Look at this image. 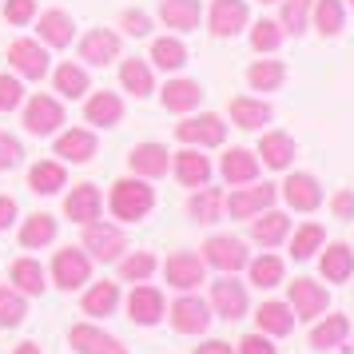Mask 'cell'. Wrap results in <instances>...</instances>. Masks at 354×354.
Returning a JSON list of instances; mask_svg holds the SVG:
<instances>
[{
    "label": "cell",
    "instance_id": "obj_1",
    "mask_svg": "<svg viewBox=\"0 0 354 354\" xmlns=\"http://www.w3.org/2000/svg\"><path fill=\"white\" fill-rule=\"evenodd\" d=\"M151 207H156V192H151L140 176L136 179H115L112 183V215L115 219L136 223V219H144Z\"/></svg>",
    "mask_w": 354,
    "mask_h": 354
},
{
    "label": "cell",
    "instance_id": "obj_2",
    "mask_svg": "<svg viewBox=\"0 0 354 354\" xmlns=\"http://www.w3.org/2000/svg\"><path fill=\"white\" fill-rule=\"evenodd\" d=\"M84 251L100 263H115V259L128 251V239L120 227H108V223H84Z\"/></svg>",
    "mask_w": 354,
    "mask_h": 354
},
{
    "label": "cell",
    "instance_id": "obj_3",
    "mask_svg": "<svg viewBox=\"0 0 354 354\" xmlns=\"http://www.w3.org/2000/svg\"><path fill=\"white\" fill-rule=\"evenodd\" d=\"M203 263L219 267L223 274H235V271H243V267L251 263V255H247L243 239H231V235H211V239L203 243Z\"/></svg>",
    "mask_w": 354,
    "mask_h": 354
},
{
    "label": "cell",
    "instance_id": "obj_4",
    "mask_svg": "<svg viewBox=\"0 0 354 354\" xmlns=\"http://www.w3.org/2000/svg\"><path fill=\"white\" fill-rule=\"evenodd\" d=\"M176 136L183 140V144H199V147H219L227 136V124L219 120L215 112H203V115H192V120H183V124H176Z\"/></svg>",
    "mask_w": 354,
    "mask_h": 354
},
{
    "label": "cell",
    "instance_id": "obj_5",
    "mask_svg": "<svg viewBox=\"0 0 354 354\" xmlns=\"http://www.w3.org/2000/svg\"><path fill=\"white\" fill-rule=\"evenodd\" d=\"M88 274H92V259L76 251V247H64V251H56L52 259V279H56V287L64 290H76L88 283Z\"/></svg>",
    "mask_w": 354,
    "mask_h": 354
},
{
    "label": "cell",
    "instance_id": "obj_6",
    "mask_svg": "<svg viewBox=\"0 0 354 354\" xmlns=\"http://www.w3.org/2000/svg\"><path fill=\"white\" fill-rule=\"evenodd\" d=\"M203 259L192 255V251H176V255H167V263H163V279H167V287L176 290H195L199 283H203Z\"/></svg>",
    "mask_w": 354,
    "mask_h": 354
},
{
    "label": "cell",
    "instance_id": "obj_7",
    "mask_svg": "<svg viewBox=\"0 0 354 354\" xmlns=\"http://www.w3.org/2000/svg\"><path fill=\"white\" fill-rule=\"evenodd\" d=\"M60 124H64V108H60V100L32 96L28 104H24V128L32 131V136H52Z\"/></svg>",
    "mask_w": 354,
    "mask_h": 354
},
{
    "label": "cell",
    "instance_id": "obj_8",
    "mask_svg": "<svg viewBox=\"0 0 354 354\" xmlns=\"http://www.w3.org/2000/svg\"><path fill=\"white\" fill-rule=\"evenodd\" d=\"M171 326H176L179 335H203L211 326V310L203 299H195V295H183L171 303Z\"/></svg>",
    "mask_w": 354,
    "mask_h": 354
},
{
    "label": "cell",
    "instance_id": "obj_9",
    "mask_svg": "<svg viewBox=\"0 0 354 354\" xmlns=\"http://www.w3.org/2000/svg\"><path fill=\"white\" fill-rule=\"evenodd\" d=\"M8 64L17 68L20 76H28V80H44L48 76V52L36 40H12L8 44Z\"/></svg>",
    "mask_w": 354,
    "mask_h": 354
},
{
    "label": "cell",
    "instance_id": "obj_10",
    "mask_svg": "<svg viewBox=\"0 0 354 354\" xmlns=\"http://www.w3.org/2000/svg\"><path fill=\"white\" fill-rule=\"evenodd\" d=\"M290 290V310H295V319H319L322 310H326V290L319 283H310V279H295L287 283Z\"/></svg>",
    "mask_w": 354,
    "mask_h": 354
},
{
    "label": "cell",
    "instance_id": "obj_11",
    "mask_svg": "<svg viewBox=\"0 0 354 354\" xmlns=\"http://www.w3.org/2000/svg\"><path fill=\"white\" fill-rule=\"evenodd\" d=\"M211 306L231 322L243 319V315H247V290H243V283H235L231 274L215 279V283H211Z\"/></svg>",
    "mask_w": 354,
    "mask_h": 354
},
{
    "label": "cell",
    "instance_id": "obj_12",
    "mask_svg": "<svg viewBox=\"0 0 354 354\" xmlns=\"http://www.w3.org/2000/svg\"><path fill=\"white\" fill-rule=\"evenodd\" d=\"M68 342H72V351H76V354H128L120 338L104 335V330L88 326V322L72 326V330H68Z\"/></svg>",
    "mask_w": 354,
    "mask_h": 354
},
{
    "label": "cell",
    "instance_id": "obj_13",
    "mask_svg": "<svg viewBox=\"0 0 354 354\" xmlns=\"http://www.w3.org/2000/svg\"><path fill=\"white\" fill-rule=\"evenodd\" d=\"M274 187L263 183V187H247V192H235L231 199H223V211H231V219H251L259 211H267L274 203Z\"/></svg>",
    "mask_w": 354,
    "mask_h": 354
},
{
    "label": "cell",
    "instance_id": "obj_14",
    "mask_svg": "<svg viewBox=\"0 0 354 354\" xmlns=\"http://www.w3.org/2000/svg\"><path fill=\"white\" fill-rule=\"evenodd\" d=\"M283 199H287L295 211H315L322 203V187L315 176H306V171H295V176H287V183H283Z\"/></svg>",
    "mask_w": 354,
    "mask_h": 354
},
{
    "label": "cell",
    "instance_id": "obj_15",
    "mask_svg": "<svg viewBox=\"0 0 354 354\" xmlns=\"http://www.w3.org/2000/svg\"><path fill=\"white\" fill-rule=\"evenodd\" d=\"M219 171L231 187H239V183H255L259 179V156L255 151H247V147H231L223 160H219Z\"/></svg>",
    "mask_w": 354,
    "mask_h": 354
},
{
    "label": "cell",
    "instance_id": "obj_16",
    "mask_svg": "<svg viewBox=\"0 0 354 354\" xmlns=\"http://www.w3.org/2000/svg\"><path fill=\"white\" fill-rule=\"evenodd\" d=\"M115 56H120V36L108 32V28H92V32L80 40V60H88V64H112Z\"/></svg>",
    "mask_w": 354,
    "mask_h": 354
},
{
    "label": "cell",
    "instance_id": "obj_17",
    "mask_svg": "<svg viewBox=\"0 0 354 354\" xmlns=\"http://www.w3.org/2000/svg\"><path fill=\"white\" fill-rule=\"evenodd\" d=\"M128 167L140 179H160L167 176V147L163 144H136L128 156Z\"/></svg>",
    "mask_w": 354,
    "mask_h": 354
},
{
    "label": "cell",
    "instance_id": "obj_18",
    "mask_svg": "<svg viewBox=\"0 0 354 354\" xmlns=\"http://www.w3.org/2000/svg\"><path fill=\"white\" fill-rule=\"evenodd\" d=\"M128 319L140 326H156L163 319V295L156 287H136L128 295Z\"/></svg>",
    "mask_w": 354,
    "mask_h": 354
},
{
    "label": "cell",
    "instance_id": "obj_19",
    "mask_svg": "<svg viewBox=\"0 0 354 354\" xmlns=\"http://www.w3.org/2000/svg\"><path fill=\"white\" fill-rule=\"evenodd\" d=\"M247 28V4L243 0H215L211 4V32L215 36H235Z\"/></svg>",
    "mask_w": 354,
    "mask_h": 354
},
{
    "label": "cell",
    "instance_id": "obj_20",
    "mask_svg": "<svg viewBox=\"0 0 354 354\" xmlns=\"http://www.w3.org/2000/svg\"><path fill=\"white\" fill-rule=\"evenodd\" d=\"M287 231H290V219L283 211H259V219H251V239L259 247H279L287 239Z\"/></svg>",
    "mask_w": 354,
    "mask_h": 354
},
{
    "label": "cell",
    "instance_id": "obj_21",
    "mask_svg": "<svg viewBox=\"0 0 354 354\" xmlns=\"http://www.w3.org/2000/svg\"><path fill=\"white\" fill-rule=\"evenodd\" d=\"M64 215L72 223H92V219H100V192L92 183L72 187V195L64 199Z\"/></svg>",
    "mask_w": 354,
    "mask_h": 354
},
{
    "label": "cell",
    "instance_id": "obj_22",
    "mask_svg": "<svg viewBox=\"0 0 354 354\" xmlns=\"http://www.w3.org/2000/svg\"><path fill=\"white\" fill-rule=\"evenodd\" d=\"M56 156L60 160H72V163H88L96 156V136L84 128H72L64 136H56Z\"/></svg>",
    "mask_w": 354,
    "mask_h": 354
},
{
    "label": "cell",
    "instance_id": "obj_23",
    "mask_svg": "<svg viewBox=\"0 0 354 354\" xmlns=\"http://www.w3.org/2000/svg\"><path fill=\"white\" fill-rule=\"evenodd\" d=\"M319 271H322L326 283H346L351 271H354V251L346 247V243H330V247L322 251V259H319Z\"/></svg>",
    "mask_w": 354,
    "mask_h": 354
},
{
    "label": "cell",
    "instance_id": "obj_24",
    "mask_svg": "<svg viewBox=\"0 0 354 354\" xmlns=\"http://www.w3.org/2000/svg\"><path fill=\"white\" fill-rule=\"evenodd\" d=\"M120 115H124V100L115 92H96L84 104V120L96 124V128H112V124H120Z\"/></svg>",
    "mask_w": 354,
    "mask_h": 354
},
{
    "label": "cell",
    "instance_id": "obj_25",
    "mask_svg": "<svg viewBox=\"0 0 354 354\" xmlns=\"http://www.w3.org/2000/svg\"><path fill=\"white\" fill-rule=\"evenodd\" d=\"M176 176L183 187H203L211 179V160L207 156H199L195 147H187V151H176Z\"/></svg>",
    "mask_w": 354,
    "mask_h": 354
},
{
    "label": "cell",
    "instance_id": "obj_26",
    "mask_svg": "<svg viewBox=\"0 0 354 354\" xmlns=\"http://www.w3.org/2000/svg\"><path fill=\"white\" fill-rule=\"evenodd\" d=\"M199 100H203V88L195 80H167V88H163L167 112H192V108H199Z\"/></svg>",
    "mask_w": 354,
    "mask_h": 354
},
{
    "label": "cell",
    "instance_id": "obj_27",
    "mask_svg": "<svg viewBox=\"0 0 354 354\" xmlns=\"http://www.w3.org/2000/svg\"><path fill=\"white\" fill-rule=\"evenodd\" d=\"M72 32H76V24H72V17L60 12V8H52V12L40 17V40L52 44V48H68V44H72Z\"/></svg>",
    "mask_w": 354,
    "mask_h": 354
},
{
    "label": "cell",
    "instance_id": "obj_28",
    "mask_svg": "<svg viewBox=\"0 0 354 354\" xmlns=\"http://www.w3.org/2000/svg\"><path fill=\"white\" fill-rule=\"evenodd\" d=\"M259 156H263V163L267 167H290V160H295V140H290L287 131H267L263 136V144H259Z\"/></svg>",
    "mask_w": 354,
    "mask_h": 354
},
{
    "label": "cell",
    "instance_id": "obj_29",
    "mask_svg": "<svg viewBox=\"0 0 354 354\" xmlns=\"http://www.w3.org/2000/svg\"><path fill=\"white\" fill-rule=\"evenodd\" d=\"M223 199L227 195L219 192V187H199V195H192V203H187V211H192V219H199V223H219L223 219Z\"/></svg>",
    "mask_w": 354,
    "mask_h": 354
},
{
    "label": "cell",
    "instance_id": "obj_30",
    "mask_svg": "<svg viewBox=\"0 0 354 354\" xmlns=\"http://www.w3.org/2000/svg\"><path fill=\"white\" fill-rule=\"evenodd\" d=\"M255 322H259L263 335H290V330H295V310H290L287 303H263Z\"/></svg>",
    "mask_w": 354,
    "mask_h": 354
},
{
    "label": "cell",
    "instance_id": "obj_31",
    "mask_svg": "<svg viewBox=\"0 0 354 354\" xmlns=\"http://www.w3.org/2000/svg\"><path fill=\"white\" fill-rule=\"evenodd\" d=\"M160 20L167 28H179V32H187L199 24V0H163L160 4Z\"/></svg>",
    "mask_w": 354,
    "mask_h": 354
},
{
    "label": "cell",
    "instance_id": "obj_32",
    "mask_svg": "<svg viewBox=\"0 0 354 354\" xmlns=\"http://www.w3.org/2000/svg\"><path fill=\"white\" fill-rule=\"evenodd\" d=\"M231 120H235V128H247L255 131L263 128L267 120H271V104H263V100H231Z\"/></svg>",
    "mask_w": 354,
    "mask_h": 354
},
{
    "label": "cell",
    "instance_id": "obj_33",
    "mask_svg": "<svg viewBox=\"0 0 354 354\" xmlns=\"http://www.w3.org/2000/svg\"><path fill=\"white\" fill-rule=\"evenodd\" d=\"M8 274H12V287L20 295H44V267L36 259H17Z\"/></svg>",
    "mask_w": 354,
    "mask_h": 354
},
{
    "label": "cell",
    "instance_id": "obj_34",
    "mask_svg": "<svg viewBox=\"0 0 354 354\" xmlns=\"http://www.w3.org/2000/svg\"><path fill=\"white\" fill-rule=\"evenodd\" d=\"M346 335H351L346 315H326V322H319V326L310 330V346H315V351H330V346H338Z\"/></svg>",
    "mask_w": 354,
    "mask_h": 354
},
{
    "label": "cell",
    "instance_id": "obj_35",
    "mask_svg": "<svg viewBox=\"0 0 354 354\" xmlns=\"http://www.w3.org/2000/svg\"><path fill=\"white\" fill-rule=\"evenodd\" d=\"M64 167L60 163H52V160H44V163H36L32 171H28V187H32L36 195H56L60 187H64Z\"/></svg>",
    "mask_w": 354,
    "mask_h": 354
},
{
    "label": "cell",
    "instance_id": "obj_36",
    "mask_svg": "<svg viewBox=\"0 0 354 354\" xmlns=\"http://www.w3.org/2000/svg\"><path fill=\"white\" fill-rule=\"evenodd\" d=\"M283 80H287V68L279 64V60H255V64L247 68V84L255 92H274Z\"/></svg>",
    "mask_w": 354,
    "mask_h": 354
},
{
    "label": "cell",
    "instance_id": "obj_37",
    "mask_svg": "<svg viewBox=\"0 0 354 354\" xmlns=\"http://www.w3.org/2000/svg\"><path fill=\"white\" fill-rule=\"evenodd\" d=\"M115 303H120V287H115V283H96V287L84 295V315L104 319V315L115 310Z\"/></svg>",
    "mask_w": 354,
    "mask_h": 354
},
{
    "label": "cell",
    "instance_id": "obj_38",
    "mask_svg": "<svg viewBox=\"0 0 354 354\" xmlns=\"http://www.w3.org/2000/svg\"><path fill=\"white\" fill-rule=\"evenodd\" d=\"M52 239H56V219H52V215H44V211H40V215H32L28 223L20 227V243H24L28 251H36V247H48Z\"/></svg>",
    "mask_w": 354,
    "mask_h": 354
},
{
    "label": "cell",
    "instance_id": "obj_39",
    "mask_svg": "<svg viewBox=\"0 0 354 354\" xmlns=\"http://www.w3.org/2000/svg\"><path fill=\"white\" fill-rule=\"evenodd\" d=\"M151 60H156L163 72H176V68L187 64V48L179 44L176 36H163V40H156V44H151Z\"/></svg>",
    "mask_w": 354,
    "mask_h": 354
},
{
    "label": "cell",
    "instance_id": "obj_40",
    "mask_svg": "<svg viewBox=\"0 0 354 354\" xmlns=\"http://www.w3.org/2000/svg\"><path fill=\"white\" fill-rule=\"evenodd\" d=\"M310 8H315V28H319L322 36L342 32V4H338V0H315Z\"/></svg>",
    "mask_w": 354,
    "mask_h": 354
},
{
    "label": "cell",
    "instance_id": "obj_41",
    "mask_svg": "<svg viewBox=\"0 0 354 354\" xmlns=\"http://www.w3.org/2000/svg\"><path fill=\"white\" fill-rule=\"evenodd\" d=\"M56 92L68 96V100L84 96V92H88V72L76 68V64H60V68H56Z\"/></svg>",
    "mask_w": 354,
    "mask_h": 354
},
{
    "label": "cell",
    "instance_id": "obj_42",
    "mask_svg": "<svg viewBox=\"0 0 354 354\" xmlns=\"http://www.w3.org/2000/svg\"><path fill=\"white\" fill-rule=\"evenodd\" d=\"M120 80H124L128 92L147 96V92H151V68H147L144 60H124V64H120Z\"/></svg>",
    "mask_w": 354,
    "mask_h": 354
},
{
    "label": "cell",
    "instance_id": "obj_43",
    "mask_svg": "<svg viewBox=\"0 0 354 354\" xmlns=\"http://www.w3.org/2000/svg\"><path fill=\"white\" fill-rule=\"evenodd\" d=\"M151 271H156V255H151V251L120 255V274H124V283H144Z\"/></svg>",
    "mask_w": 354,
    "mask_h": 354
},
{
    "label": "cell",
    "instance_id": "obj_44",
    "mask_svg": "<svg viewBox=\"0 0 354 354\" xmlns=\"http://www.w3.org/2000/svg\"><path fill=\"white\" fill-rule=\"evenodd\" d=\"M24 315H28L24 295L17 287H0V326H20Z\"/></svg>",
    "mask_w": 354,
    "mask_h": 354
},
{
    "label": "cell",
    "instance_id": "obj_45",
    "mask_svg": "<svg viewBox=\"0 0 354 354\" xmlns=\"http://www.w3.org/2000/svg\"><path fill=\"white\" fill-rule=\"evenodd\" d=\"M247 267H251V283L263 287V290L283 283V263H279L274 255H263V259H255V263H247Z\"/></svg>",
    "mask_w": 354,
    "mask_h": 354
},
{
    "label": "cell",
    "instance_id": "obj_46",
    "mask_svg": "<svg viewBox=\"0 0 354 354\" xmlns=\"http://www.w3.org/2000/svg\"><path fill=\"white\" fill-rule=\"evenodd\" d=\"M322 239H326V235H322L319 223L299 227V231H295V239H290V255H295V259H310L322 247Z\"/></svg>",
    "mask_w": 354,
    "mask_h": 354
},
{
    "label": "cell",
    "instance_id": "obj_47",
    "mask_svg": "<svg viewBox=\"0 0 354 354\" xmlns=\"http://www.w3.org/2000/svg\"><path fill=\"white\" fill-rule=\"evenodd\" d=\"M283 24L279 20H259L255 28H251V48L255 52H274L279 44H283Z\"/></svg>",
    "mask_w": 354,
    "mask_h": 354
},
{
    "label": "cell",
    "instance_id": "obj_48",
    "mask_svg": "<svg viewBox=\"0 0 354 354\" xmlns=\"http://www.w3.org/2000/svg\"><path fill=\"white\" fill-rule=\"evenodd\" d=\"M310 4L315 0H283V17H279V24H283V32H303L306 20H310Z\"/></svg>",
    "mask_w": 354,
    "mask_h": 354
},
{
    "label": "cell",
    "instance_id": "obj_49",
    "mask_svg": "<svg viewBox=\"0 0 354 354\" xmlns=\"http://www.w3.org/2000/svg\"><path fill=\"white\" fill-rule=\"evenodd\" d=\"M20 100H24V88H20L17 76H0V112L20 108Z\"/></svg>",
    "mask_w": 354,
    "mask_h": 354
},
{
    "label": "cell",
    "instance_id": "obj_50",
    "mask_svg": "<svg viewBox=\"0 0 354 354\" xmlns=\"http://www.w3.org/2000/svg\"><path fill=\"white\" fill-rule=\"evenodd\" d=\"M36 17V0H8L4 4V20L8 24H28Z\"/></svg>",
    "mask_w": 354,
    "mask_h": 354
},
{
    "label": "cell",
    "instance_id": "obj_51",
    "mask_svg": "<svg viewBox=\"0 0 354 354\" xmlns=\"http://www.w3.org/2000/svg\"><path fill=\"white\" fill-rule=\"evenodd\" d=\"M20 140H12L8 131H0V171H8V167H17L20 163Z\"/></svg>",
    "mask_w": 354,
    "mask_h": 354
},
{
    "label": "cell",
    "instance_id": "obj_52",
    "mask_svg": "<svg viewBox=\"0 0 354 354\" xmlns=\"http://www.w3.org/2000/svg\"><path fill=\"white\" fill-rule=\"evenodd\" d=\"M120 24H124L128 36H147L151 32V20H147V12H140V8H128V12L120 17Z\"/></svg>",
    "mask_w": 354,
    "mask_h": 354
},
{
    "label": "cell",
    "instance_id": "obj_53",
    "mask_svg": "<svg viewBox=\"0 0 354 354\" xmlns=\"http://www.w3.org/2000/svg\"><path fill=\"white\" fill-rule=\"evenodd\" d=\"M239 354H274V346H271V338L259 330V335H247L239 342Z\"/></svg>",
    "mask_w": 354,
    "mask_h": 354
},
{
    "label": "cell",
    "instance_id": "obj_54",
    "mask_svg": "<svg viewBox=\"0 0 354 354\" xmlns=\"http://www.w3.org/2000/svg\"><path fill=\"white\" fill-rule=\"evenodd\" d=\"M330 207H335L338 219H354V192H338L330 199Z\"/></svg>",
    "mask_w": 354,
    "mask_h": 354
},
{
    "label": "cell",
    "instance_id": "obj_55",
    "mask_svg": "<svg viewBox=\"0 0 354 354\" xmlns=\"http://www.w3.org/2000/svg\"><path fill=\"white\" fill-rule=\"evenodd\" d=\"M12 219H17V203H12L8 195H0V231L12 223Z\"/></svg>",
    "mask_w": 354,
    "mask_h": 354
},
{
    "label": "cell",
    "instance_id": "obj_56",
    "mask_svg": "<svg viewBox=\"0 0 354 354\" xmlns=\"http://www.w3.org/2000/svg\"><path fill=\"white\" fill-rule=\"evenodd\" d=\"M195 354H231V346L219 342V338H211V342H203V346H195Z\"/></svg>",
    "mask_w": 354,
    "mask_h": 354
},
{
    "label": "cell",
    "instance_id": "obj_57",
    "mask_svg": "<svg viewBox=\"0 0 354 354\" xmlns=\"http://www.w3.org/2000/svg\"><path fill=\"white\" fill-rule=\"evenodd\" d=\"M17 354H40V346H36V342H20Z\"/></svg>",
    "mask_w": 354,
    "mask_h": 354
},
{
    "label": "cell",
    "instance_id": "obj_58",
    "mask_svg": "<svg viewBox=\"0 0 354 354\" xmlns=\"http://www.w3.org/2000/svg\"><path fill=\"white\" fill-rule=\"evenodd\" d=\"M263 4H271V0H263Z\"/></svg>",
    "mask_w": 354,
    "mask_h": 354
},
{
    "label": "cell",
    "instance_id": "obj_59",
    "mask_svg": "<svg viewBox=\"0 0 354 354\" xmlns=\"http://www.w3.org/2000/svg\"><path fill=\"white\" fill-rule=\"evenodd\" d=\"M351 4H354V0H351Z\"/></svg>",
    "mask_w": 354,
    "mask_h": 354
}]
</instances>
